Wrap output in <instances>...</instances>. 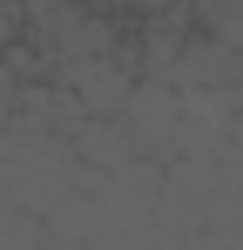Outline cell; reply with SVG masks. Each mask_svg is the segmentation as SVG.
Returning <instances> with one entry per match:
<instances>
[{
	"instance_id": "1",
	"label": "cell",
	"mask_w": 243,
	"mask_h": 250,
	"mask_svg": "<svg viewBox=\"0 0 243 250\" xmlns=\"http://www.w3.org/2000/svg\"><path fill=\"white\" fill-rule=\"evenodd\" d=\"M122 115H128V128H135V135H156L162 122H176V95H162V88H135Z\"/></svg>"
},
{
	"instance_id": "2",
	"label": "cell",
	"mask_w": 243,
	"mask_h": 250,
	"mask_svg": "<svg viewBox=\"0 0 243 250\" xmlns=\"http://www.w3.org/2000/svg\"><path fill=\"white\" fill-rule=\"evenodd\" d=\"M81 149H88L95 163H122V149H128V135H122L115 122H88V128H81Z\"/></svg>"
}]
</instances>
